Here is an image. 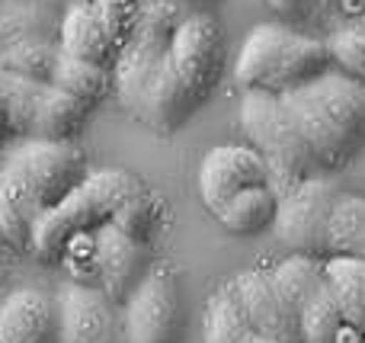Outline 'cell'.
Returning a JSON list of instances; mask_svg holds the SVG:
<instances>
[{"mask_svg":"<svg viewBox=\"0 0 365 343\" xmlns=\"http://www.w3.org/2000/svg\"><path fill=\"white\" fill-rule=\"evenodd\" d=\"M225 71V36L215 16L189 10L170 39L158 83L145 109V126L170 135L215 93Z\"/></svg>","mask_w":365,"mask_h":343,"instance_id":"6da1fadb","label":"cell"},{"mask_svg":"<svg viewBox=\"0 0 365 343\" xmlns=\"http://www.w3.org/2000/svg\"><path fill=\"white\" fill-rule=\"evenodd\" d=\"M279 96L314 167L343 170L359 158L365 148V81L324 71L311 83Z\"/></svg>","mask_w":365,"mask_h":343,"instance_id":"7a4b0ae2","label":"cell"},{"mask_svg":"<svg viewBox=\"0 0 365 343\" xmlns=\"http://www.w3.org/2000/svg\"><path fill=\"white\" fill-rule=\"evenodd\" d=\"M330 64L327 42L302 36L285 23H259L240 45L234 81L244 90L289 93L330 71Z\"/></svg>","mask_w":365,"mask_h":343,"instance_id":"3957f363","label":"cell"},{"mask_svg":"<svg viewBox=\"0 0 365 343\" xmlns=\"http://www.w3.org/2000/svg\"><path fill=\"white\" fill-rule=\"evenodd\" d=\"M138 190L141 180L128 170H119V167L90 170L61 203L38 215L29 237V250L45 260H58L74 237L93 235L100 225L113 222L115 209Z\"/></svg>","mask_w":365,"mask_h":343,"instance_id":"277c9868","label":"cell"},{"mask_svg":"<svg viewBox=\"0 0 365 343\" xmlns=\"http://www.w3.org/2000/svg\"><path fill=\"white\" fill-rule=\"evenodd\" d=\"M192 6L167 4V0H141V16L132 39L119 48L113 64V87L122 109L145 122V109L151 100V90L158 83L160 64L170 48V39L182 23V16Z\"/></svg>","mask_w":365,"mask_h":343,"instance_id":"5b68a950","label":"cell"},{"mask_svg":"<svg viewBox=\"0 0 365 343\" xmlns=\"http://www.w3.org/2000/svg\"><path fill=\"white\" fill-rule=\"evenodd\" d=\"M240 128L250 138V148L263 158L269 186L282 196L304 177H311L314 160L304 148L298 128L292 126L279 93L266 90H244L240 96Z\"/></svg>","mask_w":365,"mask_h":343,"instance_id":"8992f818","label":"cell"},{"mask_svg":"<svg viewBox=\"0 0 365 343\" xmlns=\"http://www.w3.org/2000/svg\"><path fill=\"white\" fill-rule=\"evenodd\" d=\"M0 164L26 186V193L36 199L42 212L61 203L90 173L74 141L51 138H19V145H13Z\"/></svg>","mask_w":365,"mask_h":343,"instance_id":"52a82bcc","label":"cell"},{"mask_svg":"<svg viewBox=\"0 0 365 343\" xmlns=\"http://www.w3.org/2000/svg\"><path fill=\"white\" fill-rule=\"evenodd\" d=\"M6 90H10L13 135L16 138L71 141L87 122V103L64 93L51 81H29V77L6 71Z\"/></svg>","mask_w":365,"mask_h":343,"instance_id":"ba28073f","label":"cell"},{"mask_svg":"<svg viewBox=\"0 0 365 343\" xmlns=\"http://www.w3.org/2000/svg\"><path fill=\"white\" fill-rule=\"evenodd\" d=\"M340 186L327 177H304L298 186L279 196L272 231L292 254L330 257V215H334Z\"/></svg>","mask_w":365,"mask_h":343,"instance_id":"9c48e42d","label":"cell"},{"mask_svg":"<svg viewBox=\"0 0 365 343\" xmlns=\"http://www.w3.org/2000/svg\"><path fill=\"white\" fill-rule=\"evenodd\" d=\"M182 324L180 289L170 270H154L125 299V343H177Z\"/></svg>","mask_w":365,"mask_h":343,"instance_id":"30bf717a","label":"cell"},{"mask_svg":"<svg viewBox=\"0 0 365 343\" xmlns=\"http://www.w3.org/2000/svg\"><path fill=\"white\" fill-rule=\"evenodd\" d=\"M263 183H269V173H266L263 158L250 145H218L202 158L199 196L208 212H215L237 193Z\"/></svg>","mask_w":365,"mask_h":343,"instance_id":"8fae6325","label":"cell"},{"mask_svg":"<svg viewBox=\"0 0 365 343\" xmlns=\"http://www.w3.org/2000/svg\"><path fill=\"white\" fill-rule=\"evenodd\" d=\"M113 305L103 289L68 282L55 295V340L51 343H109Z\"/></svg>","mask_w":365,"mask_h":343,"instance_id":"7c38bea8","label":"cell"},{"mask_svg":"<svg viewBox=\"0 0 365 343\" xmlns=\"http://www.w3.org/2000/svg\"><path fill=\"white\" fill-rule=\"evenodd\" d=\"M93 270L100 276V286L109 295V302L128 299V292L141 282L145 244L122 235L113 222L100 225L93 231Z\"/></svg>","mask_w":365,"mask_h":343,"instance_id":"4fadbf2b","label":"cell"},{"mask_svg":"<svg viewBox=\"0 0 365 343\" xmlns=\"http://www.w3.org/2000/svg\"><path fill=\"white\" fill-rule=\"evenodd\" d=\"M231 286L253 331L285 343H298V324L292 318V312L285 308L282 295L276 292L272 276L266 270H247V273L234 276Z\"/></svg>","mask_w":365,"mask_h":343,"instance_id":"5bb4252c","label":"cell"},{"mask_svg":"<svg viewBox=\"0 0 365 343\" xmlns=\"http://www.w3.org/2000/svg\"><path fill=\"white\" fill-rule=\"evenodd\" d=\"M55 340V299L38 289H13L0 302V343Z\"/></svg>","mask_w":365,"mask_h":343,"instance_id":"9a60e30c","label":"cell"},{"mask_svg":"<svg viewBox=\"0 0 365 343\" xmlns=\"http://www.w3.org/2000/svg\"><path fill=\"white\" fill-rule=\"evenodd\" d=\"M58 48H61L64 55L83 58V61L103 64V68H113L115 55H119V48L109 42L106 29H103L100 16H96L93 0H74V4L64 10Z\"/></svg>","mask_w":365,"mask_h":343,"instance_id":"2e32d148","label":"cell"},{"mask_svg":"<svg viewBox=\"0 0 365 343\" xmlns=\"http://www.w3.org/2000/svg\"><path fill=\"white\" fill-rule=\"evenodd\" d=\"M359 337L362 334L346 324L334 286L324 273V280L298 312V343H359Z\"/></svg>","mask_w":365,"mask_h":343,"instance_id":"e0dca14e","label":"cell"},{"mask_svg":"<svg viewBox=\"0 0 365 343\" xmlns=\"http://www.w3.org/2000/svg\"><path fill=\"white\" fill-rule=\"evenodd\" d=\"M276 209H279V193L272 190L269 183H263V186H250V190L231 196L227 203H221L212 215L218 218V225L225 231L250 237V235H259V231L272 228Z\"/></svg>","mask_w":365,"mask_h":343,"instance_id":"ac0fdd59","label":"cell"},{"mask_svg":"<svg viewBox=\"0 0 365 343\" xmlns=\"http://www.w3.org/2000/svg\"><path fill=\"white\" fill-rule=\"evenodd\" d=\"M38 215V203L26 193V186L0 164V231L4 237L10 241L13 250H23L29 247V237H32V228H36Z\"/></svg>","mask_w":365,"mask_h":343,"instance_id":"d6986e66","label":"cell"},{"mask_svg":"<svg viewBox=\"0 0 365 343\" xmlns=\"http://www.w3.org/2000/svg\"><path fill=\"white\" fill-rule=\"evenodd\" d=\"M324 273L334 286L346 324L365 334V260L349 254H334L324 260Z\"/></svg>","mask_w":365,"mask_h":343,"instance_id":"ffe728a7","label":"cell"},{"mask_svg":"<svg viewBox=\"0 0 365 343\" xmlns=\"http://www.w3.org/2000/svg\"><path fill=\"white\" fill-rule=\"evenodd\" d=\"M48 81L55 83V87H61L64 93H71L81 103L93 106V103H100L103 96L113 90V68H103V64L83 61V58H74V55H64V51L58 48L55 68H51Z\"/></svg>","mask_w":365,"mask_h":343,"instance_id":"44dd1931","label":"cell"},{"mask_svg":"<svg viewBox=\"0 0 365 343\" xmlns=\"http://www.w3.org/2000/svg\"><path fill=\"white\" fill-rule=\"evenodd\" d=\"M253 334L257 331L247 321L231 282L221 286L218 292H212V299L205 305V321H202V337H205V343H247Z\"/></svg>","mask_w":365,"mask_h":343,"instance_id":"7402d4cb","label":"cell"},{"mask_svg":"<svg viewBox=\"0 0 365 343\" xmlns=\"http://www.w3.org/2000/svg\"><path fill=\"white\" fill-rule=\"evenodd\" d=\"M269 276H272L276 292L282 295L285 308L292 312V318H295V324H298V312H302V305L308 302V295L314 292L317 282L324 280V260H317V257H304V254H292V257H285L279 267H272Z\"/></svg>","mask_w":365,"mask_h":343,"instance_id":"603a6c76","label":"cell"},{"mask_svg":"<svg viewBox=\"0 0 365 343\" xmlns=\"http://www.w3.org/2000/svg\"><path fill=\"white\" fill-rule=\"evenodd\" d=\"M349 254L365 260V196L340 193L330 215V257Z\"/></svg>","mask_w":365,"mask_h":343,"instance_id":"cb8c5ba5","label":"cell"},{"mask_svg":"<svg viewBox=\"0 0 365 343\" xmlns=\"http://www.w3.org/2000/svg\"><path fill=\"white\" fill-rule=\"evenodd\" d=\"M158 218H160L158 199H154L151 193L141 186L138 193H132V196H128L125 203L115 209L113 225L122 231V235L132 237V241L148 244V241H151V235L158 231Z\"/></svg>","mask_w":365,"mask_h":343,"instance_id":"d4e9b609","label":"cell"},{"mask_svg":"<svg viewBox=\"0 0 365 343\" xmlns=\"http://www.w3.org/2000/svg\"><path fill=\"white\" fill-rule=\"evenodd\" d=\"M58 48L45 42H16L4 51L0 58V68L10 71V74L29 77V81H48L51 68H55Z\"/></svg>","mask_w":365,"mask_h":343,"instance_id":"484cf974","label":"cell"},{"mask_svg":"<svg viewBox=\"0 0 365 343\" xmlns=\"http://www.w3.org/2000/svg\"><path fill=\"white\" fill-rule=\"evenodd\" d=\"M330 61L343 71V74L365 81V23L336 26L334 36L327 39Z\"/></svg>","mask_w":365,"mask_h":343,"instance_id":"4316f807","label":"cell"},{"mask_svg":"<svg viewBox=\"0 0 365 343\" xmlns=\"http://www.w3.org/2000/svg\"><path fill=\"white\" fill-rule=\"evenodd\" d=\"M93 6H96V16H100L109 42H113L115 48H122V45L132 39L135 26H138L141 0H93Z\"/></svg>","mask_w":365,"mask_h":343,"instance_id":"83f0119b","label":"cell"},{"mask_svg":"<svg viewBox=\"0 0 365 343\" xmlns=\"http://www.w3.org/2000/svg\"><path fill=\"white\" fill-rule=\"evenodd\" d=\"M330 19H336V26L349 23H365V0H336L327 13Z\"/></svg>","mask_w":365,"mask_h":343,"instance_id":"f1b7e54d","label":"cell"},{"mask_svg":"<svg viewBox=\"0 0 365 343\" xmlns=\"http://www.w3.org/2000/svg\"><path fill=\"white\" fill-rule=\"evenodd\" d=\"M13 109H10V90H6V71L0 68V148L13 141Z\"/></svg>","mask_w":365,"mask_h":343,"instance_id":"f546056e","label":"cell"},{"mask_svg":"<svg viewBox=\"0 0 365 343\" xmlns=\"http://www.w3.org/2000/svg\"><path fill=\"white\" fill-rule=\"evenodd\" d=\"M282 16H314L317 0H266Z\"/></svg>","mask_w":365,"mask_h":343,"instance_id":"4dcf8cb0","label":"cell"},{"mask_svg":"<svg viewBox=\"0 0 365 343\" xmlns=\"http://www.w3.org/2000/svg\"><path fill=\"white\" fill-rule=\"evenodd\" d=\"M10 254H16V250L10 247V241H6L4 231H0V263H6V257H10Z\"/></svg>","mask_w":365,"mask_h":343,"instance_id":"1f68e13d","label":"cell"},{"mask_svg":"<svg viewBox=\"0 0 365 343\" xmlns=\"http://www.w3.org/2000/svg\"><path fill=\"white\" fill-rule=\"evenodd\" d=\"M247 343H285V340H276V337H266V334H253Z\"/></svg>","mask_w":365,"mask_h":343,"instance_id":"d6a6232c","label":"cell"},{"mask_svg":"<svg viewBox=\"0 0 365 343\" xmlns=\"http://www.w3.org/2000/svg\"><path fill=\"white\" fill-rule=\"evenodd\" d=\"M167 4H182V6H195V4H212V0H167Z\"/></svg>","mask_w":365,"mask_h":343,"instance_id":"836d02e7","label":"cell"},{"mask_svg":"<svg viewBox=\"0 0 365 343\" xmlns=\"http://www.w3.org/2000/svg\"><path fill=\"white\" fill-rule=\"evenodd\" d=\"M0 282H4V267H0Z\"/></svg>","mask_w":365,"mask_h":343,"instance_id":"e575fe53","label":"cell"},{"mask_svg":"<svg viewBox=\"0 0 365 343\" xmlns=\"http://www.w3.org/2000/svg\"><path fill=\"white\" fill-rule=\"evenodd\" d=\"M0 160H4V148H0Z\"/></svg>","mask_w":365,"mask_h":343,"instance_id":"d590c367","label":"cell"}]
</instances>
